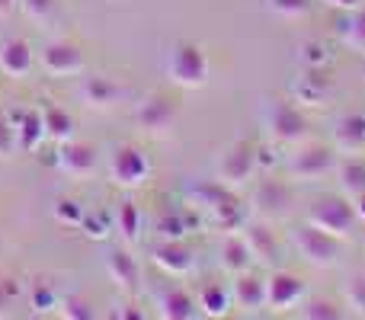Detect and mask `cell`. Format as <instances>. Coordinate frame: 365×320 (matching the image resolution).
Instances as JSON below:
<instances>
[{"mask_svg":"<svg viewBox=\"0 0 365 320\" xmlns=\"http://www.w3.org/2000/svg\"><path fill=\"white\" fill-rule=\"evenodd\" d=\"M36 64V55H32V45L26 38H6L0 45V71L10 77H26Z\"/></svg>","mask_w":365,"mask_h":320,"instance_id":"13","label":"cell"},{"mask_svg":"<svg viewBox=\"0 0 365 320\" xmlns=\"http://www.w3.org/2000/svg\"><path fill=\"white\" fill-rule=\"evenodd\" d=\"M266 6L282 19H302V16H308L311 0H266Z\"/></svg>","mask_w":365,"mask_h":320,"instance_id":"29","label":"cell"},{"mask_svg":"<svg viewBox=\"0 0 365 320\" xmlns=\"http://www.w3.org/2000/svg\"><path fill=\"white\" fill-rule=\"evenodd\" d=\"M336 180H340V192L356 202L359 195H365V160L359 154L340 160L336 163Z\"/></svg>","mask_w":365,"mask_h":320,"instance_id":"16","label":"cell"},{"mask_svg":"<svg viewBox=\"0 0 365 320\" xmlns=\"http://www.w3.org/2000/svg\"><path fill=\"white\" fill-rule=\"evenodd\" d=\"M42 122H45V135L48 138H55L58 145H64V141H71V132H74V122H71V115L64 113V109L51 106L42 113Z\"/></svg>","mask_w":365,"mask_h":320,"instance_id":"24","label":"cell"},{"mask_svg":"<svg viewBox=\"0 0 365 320\" xmlns=\"http://www.w3.org/2000/svg\"><path fill=\"white\" fill-rule=\"evenodd\" d=\"M334 141L340 151L362 154L365 151V113H349V115H343V119H336Z\"/></svg>","mask_w":365,"mask_h":320,"instance_id":"14","label":"cell"},{"mask_svg":"<svg viewBox=\"0 0 365 320\" xmlns=\"http://www.w3.org/2000/svg\"><path fill=\"white\" fill-rule=\"evenodd\" d=\"M336 154L324 145H304L289 158V176L292 180H324L327 173H336Z\"/></svg>","mask_w":365,"mask_h":320,"instance_id":"5","label":"cell"},{"mask_svg":"<svg viewBox=\"0 0 365 320\" xmlns=\"http://www.w3.org/2000/svg\"><path fill=\"white\" fill-rule=\"evenodd\" d=\"M304 298V282L292 272H276V276L266 279V304L272 311H289L298 308Z\"/></svg>","mask_w":365,"mask_h":320,"instance_id":"9","label":"cell"},{"mask_svg":"<svg viewBox=\"0 0 365 320\" xmlns=\"http://www.w3.org/2000/svg\"><path fill=\"white\" fill-rule=\"evenodd\" d=\"M148 173H151V163H148L141 148H135V145L115 148L113 160H109V176H113V182H119V186H125V189H135L148 180Z\"/></svg>","mask_w":365,"mask_h":320,"instance_id":"7","label":"cell"},{"mask_svg":"<svg viewBox=\"0 0 365 320\" xmlns=\"http://www.w3.org/2000/svg\"><path fill=\"white\" fill-rule=\"evenodd\" d=\"M154 263H158L167 276H186V272L192 269V250L182 247L180 240L173 237V240H167V244H160L158 250H154Z\"/></svg>","mask_w":365,"mask_h":320,"instance_id":"15","label":"cell"},{"mask_svg":"<svg viewBox=\"0 0 365 320\" xmlns=\"http://www.w3.org/2000/svg\"><path fill=\"white\" fill-rule=\"evenodd\" d=\"M106 272L113 276V282L119 285L122 291H135L138 289V263L135 257H128V250H113L106 257Z\"/></svg>","mask_w":365,"mask_h":320,"instance_id":"17","label":"cell"},{"mask_svg":"<svg viewBox=\"0 0 365 320\" xmlns=\"http://www.w3.org/2000/svg\"><path fill=\"white\" fill-rule=\"evenodd\" d=\"M135 122H138V128H145V132H154V135L167 132V128L177 122V103L164 93H151L145 103H138Z\"/></svg>","mask_w":365,"mask_h":320,"instance_id":"8","label":"cell"},{"mask_svg":"<svg viewBox=\"0 0 365 320\" xmlns=\"http://www.w3.org/2000/svg\"><path fill=\"white\" fill-rule=\"evenodd\" d=\"M234 301L240 304V308L247 311H257L266 304V282L257 276H247V272H240L237 282H234Z\"/></svg>","mask_w":365,"mask_h":320,"instance_id":"21","label":"cell"},{"mask_svg":"<svg viewBox=\"0 0 365 320\" xmlns=\"http://www.w3.org/2000/svg\"><path fill=\"white\" fill-rule=\"evenodd\" d=\"M55 4L58 0H23V10H26V16L29 19H48L51 13H55Z\"/></svg>","mask_w":365,"mask_h":320,"instance_id":"32","label":"cell"},{"mask_svg":"<svg viewBox=\"0 0 365 320\" xmlns=\"http://www.w3.org/2000/svg\"><path fill=\"white\" fill-rule=\"evenodd\" d=\"M58 218H64V221H83V212H81V205H77V202L64 199V202H58Z\"/></svg>","mask_w":365,"mask_h":320,"instance_id":"33","label":"cell"},{"mask_svg":"<svg viewBox=\"0 0 365 320\" xmlns=\"http://www.w3.org/2000/svg\"><path fill=\"white\" fill-rule=\"evenodd\" d=\"M257 173V151L247 141L231 145L218 158V182L221 186H244L250 176Z\"/></svg>","mask_w":365,"mask_h":320,"instance_id":"6","label":"cell"},{"mask_svg":"<svg viewBox=\"0 0 365 320\" xmlns=\"http://www.w3.org/2000/svg\"><path fill=\"white\" fill-rule=\"evenodd\" d=\"M302 317H308V320H336V317H343V311H340V304L330 301V298H311V301L302 304Z\"/></svg>","mask_w":365,"mask_h":320,"instance_id":"26","label":"cell"},{"mask_svg":"<svg viewBox=\"0 0 365 320\" xmlns=\"http://www.w3.org/2000/svg\"><path fill=\"white\" fill-rule=\"evenodd\" d=\"M13 4H16V0H0V13H10Z\"/></svg>","mask_w":365,"mask_h":320,"instance_id":"38","label":"cell"},{"mask_svg":"<svg viewBox=\"0 0 365 320\" xmlns=\"http://www.w3.org/2000/svg\"><path fill=\"white\" fill-rule=\"evenodd\" d=\"M61 314L71 317V320H90V317H93V311H90L87 298L71 295V298H61Z\"/></svg>","mask_w":365,"mask_h":320,"instance_id":"30","label":"cell"},{"mask_svg":"<svg viewBox=\"0 0 365 320\" xmlns=\"http://www.w3.org/2000/svg\"><path fill=\"white\" fill-rule=\"evenodd\" d=\"M158 308H160V317H167V320H189V317L199 314V304H195L192 298H189V291H182V289L160 291Z\"/></svg>","mask_w":365,"mask_h":320,"instance_id":"18","label":"cell"},{"mask_svg":"<svg viewBox=\"0 0 365 320\" xmlns=\"http://www.w3.org/2000/svg\"><path fill=\"white\" fill-rule=\"evenodd\" d=\"M199 308L205 311L208 317H221L231 308V295L225 291V285L208 282V285H202V291H199Z\"/></svg>","mask_w":365,"mask_h":320,"instance_id":"23","label":"cell"},{"mask_svg":"<svg viewBox=\"0 0 365 320\" xmlns=\"http://www.w3.org/2000/svg\"><path fill=\"white\" fill-rule=\"evenodd\" d=\"M81 96L90 103V106L106 109V106H113V103L119 100L122 90L115 87L113 81H106V77H87V81H83V87H81Z\"/></svg>","mask_w":365,"mask_h":320,"instance_id":"22","label":"cell"},{"mask_svg":"<svg viewBox=\"0 0 365 320\" xmlns=\"http://www.w3.org/2000/svg\"><path fill=\"white\" fill-rule=\"evenodd\" d=\"M356 208L353 199L346 195H324V199H314L308 205V224L321 227V231L334 234V237H349L356 227Z\"/></svg>","mask_w":365,"mask_h":320,"instance_id":"1","label":"cell"},{"mask_svg":"<svg viewBox=\"0 0 365 320\" xmlns=\"http://www.w3.org/2000/svg\"><path fill=\"white\" fill-rule=\"evenodd\" d=\"M180 227L182 224L177 218H160V234H167V237H180V234H182Z\"/></svg>","mask_w":365,"mask_h":320,"instance_id":"36","label":"cell"},{"mask_svg":"<svg viewBox=\"0 0 365 320\" xmlns=\"http://www.w3.org/2000/svg\"><path fill=\"white\" fill-rule=\"evenodd\" d=\"M336 38H340L349 51H359V55H365V6H359V10H349L346 16L340 19V26H336Z\"/></svg>","mask_w":365,"mask_h":320,"instance_id":"19","label":"cell"},{"mask_svg":"<svg viewBox=\"0 0 365 320\" xmlns=\"http://www.w3.org/2000/svg\"><path fill=\"white\" fill-rule=\"evenodd\" d=\"M247 244H250V253H253V259H272L276 257V240H272V234L266 231L263 224H250L247 227Z\"/></svg>","mask_w":365,"mask_h":320,"instance_id":"25","label":"cell"},{"mask_svg":"<svg viewBox=\"0 0 365 320\" xmlns=\"http://www.w3.org/2000/svg\"><path fill=\"white\" fill-rule=\"evenodd\" d=\"M292 202H295L292 189L285 186V182H279V180H259L257 192H253V205H257L263 215H269V218L272 215H276V218L289 215Z\"/></svg>","mask_w":365,"mask_h":320,"instance_id":"11","label":"cell"},{"mask_svg":"<svg viewBox=\"0 0 365 320\" xmlns=\"http://www.w3.org/2000/svg\"><path fill=\"white\" fill-rule=\"evenodd\" d=\"M115 224H119V231L125 234V240H138V231H141V215L138 208H135V202H122L119 205V215H115Z\"/></svg>","mask_w":365,"mask_h":320,"instance_id":"27","label":"cell"},{"mask_svg":"<svg viewBox=\"0 0 365 320\" xmlns=\"http://www.w3.org/2000/svg\"><path fill=\"white\" fill-rule=\"evenodd\" d=\"M292 244L304 257V263H311V266H334L336 257H340V237L308 224V221L292 231Z\"/></svg>","mask_w":365,"mask_h":320,"instance_id":"3","label":"cell"},{"mask_svg":"<svg viewBox=\"0 0 365 320\" xmlns=\"http://www.w3.org/2000/svg\"><path fill=\"white\" fill-rule=\"evenodd\" d=\"M10 148H13V125L6 122V115L0 113V158L10 154Z\"/></svg>","mask_w":365,"mask_h":320,"instance_id":"34","label":"cell"},{"mask_svg":"<svg viewBox=\"0 0 365 320\" xmlns=\"http://www.w3.org/2000/svg\"><path fill=\"white\" fill-rule=\"evenodd\" d=\"M167 74H170L173 83H180V87H202V83L208 81V58L205 51L199 48V45L192 42H180L173 45L170 58H167Z\"/></svg>","mask_w":365,"mask_h":320,"instance_id":"2","label":"cell"},{"mask_svg":"<svg viewBox=\"0 0 365 320\" xmlns=\"http://www.w3.org/2000/svg\"><path fill=\"white\" fill-rule=\"evenodd\" d=\"M253 263V253H250V244H247V237H227L225 244H221V266H225L231 276H240V272H247Z\"/></svg>","mask_w":365,"mask_h":320,"instance_id":"20","label":"cell"},{"mask_svg":"<svg viewBox=\"0 0 365 320\" xmlns=\"http://www.w3.org/2000/svg\"><path fill=\"white\" fill-rule=\"evenodd\" d=\"M32 304H36L38 311L51 308V304H55V291H51V289H38V295L32 291Z\"/></svg>","mask_w":365,"mask_h":320,"instance_id":"35","label":"cell"},{"mask_svg":"<svg viewBox=\"0 0 365 320\" xmlns=\"http://www.w3.org/2000/svg\"><path fill=\"white\" fill-rule=\"evenodd\" d=\"M58 167L68 176H90L96 170V148L87 141H64L58 151Z\"/></svg>","mask_w":365,"mask_h":320,"instance_id":"12","label":"cell"},{"mask_svg":"<svg viewBox=\"0 0 365 320\" xmlns=\"http://www.w3.org/2000/svg\"><path fill=\"white\" fill-rule=\"evenodd\" d=\"M83 51L71 42H48L42 48V68L48 74H58V77H71V74H81L83 71Z\"/></svg>","mask_w":365,"mask_h":320,"instance_id":"10","label":"cell"},{"mask_svg":"<svg viewBox=\"0 0 365 320\" xmlns=\"http://www.w3.org/2000/svg\"><path fill=\"white\" fill-rule=\"evenodd\" d=\"M343 295H346V304L356 314H365V272H353L343 282Z\"/></svg>","mask_w":365,"mask_h":320,"instance_id":"28","label":"cell"},{"mask_svg":"<svg viewBox=\"0 0 365 320\" xmlns=\"http://www.w3.org/2000/svg\"><path fill=\"white\" fill-rule=\"evenodd\" d=\"M263 125H266V132L276 141H282V145H298V141H304V135H308V119H304L292 103H282V100L266 103Z\"/></svg>","mask_w":365,"mask_h":320,"instance_id":"4","label":"cell"},{"mask_svg":"<svg viewBox=\"0 0 365 320\" xmlns=\"http://www.w3.org/2000/svg\"><path fill=\"white\" fill-rule=\"evenodd\" d=\"M45 135V122H42V115L38 113H29L26 115V122H23V148H32L38 138Z\"/></svg>","mask_w":365,"mask_h":320,"instance_id":"31","label":"cell"},{"mask_svg":"<svg viewBox=\"0 0 365 320\" xmlns=\"http://www.w3.org/2000/svg\"><path fill=\"white\" fill-rule=\"evenodd\" d=\"M324 4H330V6H336V10L349 13V10H359L365 0H324Z\"/></svg>","mask_w":365,"mask_h":320,"instance_id":"37","label":"cell"}]
</instances>
